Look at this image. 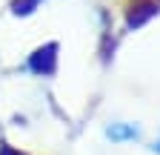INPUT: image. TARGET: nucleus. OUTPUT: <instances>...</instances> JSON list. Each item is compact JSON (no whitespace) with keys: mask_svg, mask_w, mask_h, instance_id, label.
Here are the masks:
<instances>
[{"mask_svg":"<svg viewBox=\"0 0 160 155\" xmlns=\"http://www.w3.org/2000/svg\"><path fill=\"white\" fill-rule=\"evenodd\" d=\"M109 138H114V141L137 138V129H134V126H120V124H114V126H109Z\"/></svg>","mask_w":160,"mask_h":155,"instance_id":"f257e3e1","label":"nucleus"}]
</instances>
